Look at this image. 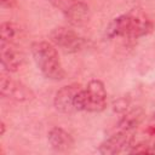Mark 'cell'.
I'll return each mask as SVG.
<instances>
[{
  "mask_svg": "<svg viewBox=\"0 0 155 155\" xmlns=\"http://www.w3.org/2000/svg\"><path fill=\"white\" fill-rule=\"evenodd\" d=\"M33 59L42 73L50 80L59 81L65 78V70L59 59L56 46L48 41H35L31 44Z\"/></svg>",
  "mask_w": 155,
  "mask_h": 155,
  "instance_id": "obj_1",
  "label": "cell"
},
{
  "mask_svg": "<svg viewBox=\"0 0 155 155\" xmlns=\"http://www.w3.org/2000/svg\"><path fill=\"white\" fill-rule=\"evenodd\" d=\"M107 107V88L103 81L91 80L85 88H80L75 98L76 111L99 113Z\"/></svg>",
  "mask_w": 155,
  "mask_h": 155,
  "instance_id": "obj_2",
  "label": "cell"
},
{
  "mask_svg": "<svg viewBox=\"0 0 155 155\" xmlns=\"http://www.w3.org/2000/svg\"><path fill=\"white\" fill-rule=\"evenodd\" d=\"M51 4L58 8L73 27H82L88 23L91 11L87 4L78 0H50Z\"/></svg>",
  "mask_w": 155,
  "mask_h": 155,
  "instance_id": "obj_3",
  "label": "cell"
},
{
  "mask_svg": "<svg viewBox=\"0 0 155 155\" xmlns=\"http://www.w3.org/2000/svg\"><path fill=\"white\" fill-rule=\"evenodd\" d=\"M50 39L54 46L62 48L68 53L78 52L85 46V39L75 30L67 27L54 28L50 34Z\"/></svg>",
  "mask_w": 155,
  "mask_h": 155,
  "instance_id": "obj_4",
  "label": "cell"
},
{
  "mask_svg": "<svg viewBox=\"0 0 155 155\" xmlns=\"http://www.w3.org/2000/svg\"><path fill=\"white\" fill-rule=\"evenodd\" d=\"M133 143V136L131 131L120 130L115 134L107 138L99 147L98 151L103 155H116L125 151H130Z\"/></svg>",
  "mask_w": 155,
  "mask_h": 155,
  "instance_id": "obj_5",
  "label": "cell"
},
{
  "mask_svg": "<svg viewBox=\"0 0 155 155\" xmlns=\"http://www.w3.org/2000/svg\"><path fill=\"white\" fill-rule=\"evenodd\" d=\"M126 15H127V19H128L127 38L138 39V38L145 36L153 31L154 23L140 8H132Z\"/></svg>",
  "mask_w": 155,
  "mask_h": 155,
  "instance_id": "obj_6",
  "label": "cell"
},
{
  "mask_svg": "<svg viewBox=\"0 0 155 155\" xmlns=\"http://www.w3.org/2000/svg\"><path fill=\"white\" fill-rule=\"evenodd\" d=\"M0 93L4 98L16 102H28L34 98V93L28 86L6 76L0 80Z\"/></svg>",
  "mask_w": 155,
  "mask_h": 155,
  "instance_id": "obj_7",
  "label": "cell"
},
{
  "mask_svg": "<svg viewBox=\"0 0 155 155\" xmlns=\"http://www.w3.org/2000/svg\"><path fill=\"white\" fill-rule=\"evenodd\" d=\"M80 88L81 87L76 84H70V85L61 87L56 92V96L53 99L54 108L58 111L64 113V114H70V113L76 111L75 98H76V94L80 91Z\"/></svg>",
  "mask_w": 155,
  "mask_h": 155,
  "instance_id": "obj_8",
  "label": "cell"
},
{
  "mask_svg": "<svg viewBox=\"0 0 155 155\" xmlns=\"http://www.w3.org/2000/svg\"><path fill=\"white\" fill-rule=\"evenodd\" d=\"M0 59L2 68L8 73L17 71L23 64V54L16 44L0 41Z\"/></svg>",
  "mask_w": 155,
  "mask_h": 155,
  "instance_id": "obj_9",
  "label": "cell"
},
{
  "mask_svg": "<svg viewBox=\"0 0 155 155\" xmlns=\"http://www.w3.org/2000/svg\"><path fill=\"white\" fill-rule=\"evenodd\" d=\"M47 140L51 148L59 153L71 150L75 144L73 136L62 127H52L47 133Z\"/></svg>",
  "mask_w": 155,
  "mask_h": 155,
  "instance_id": "obj_10",
  "label": "cell"
},
{
  "mask_svg": "<svg viewBox=\"0 0 155 155\" xmlns=\"http://www.w3.org/2000/svg\"><path fill=\"white\" fill-rule=\"evenodd\" d=\"M22 36V29L13 22H4L0 27V41L16 44V41Z\"/></svg>",
  "mask_w": 155,
  "mask_h": 155,
  "instance_id": "obj_11",
  "label": "cell"
},
{
  "mask_svg": "<svg viewBox=\"0 0 155 155\" xmlns=\"http://www.w3.org/2000/svg\"><path fill=\"white\" fill-rule=\"evenodd\" d=\"M142 116H143V113L140 109H137V110H132L130 113H127L120 121L119 124V127L120 130H125V131H133L138 124L142 120Z\"/></svg>",
  "mask_w": 155,
  "mask_h": 155,
  "instance_id": "obj_12",
  "label": "cell"
},
{
  "mask_svg": "<svg viewBox=\"0 0 155 155\" xmlns=\"http://www.w3.org/2000/svg\"><path fill=\"white\" fill-rule=\"evenodd\" d=\"M1 1V5L4 7H12L16 2V0H0Z\"/></svg>",
  "mask_w": 155,
  "mask_h": 155,
  "instance_id": "obj_13",
  "label": "cell"
},
{
  "mask_svg": "<svg viewBox=\"0 0 155 155\" xmlns=\"http://www.w3.org/2000/svg\"><path fill=\"white\" fill-rule=\"evenodd\" d=\"M149 132H150V133H155V115H154L153 122H151L150 126H149Z\"/></svg>",
  "mask_w": 155,
  "mask_h": 155,
  "instance_id": "obj_14",
  "label": "cell"
},
{
  "mask_svg": "<svg viewBox=\"0 0 155 155\" xmlns=\"http://www.w3.org/2000/svg\"><path fill=\"white\" fill-rule=\"evenodd\" d=\"M5 131H6V125H5V122L4 121H1V136H4L5 134Z\"/></svg>",
  "mask_w": 155,
  "mask_h": 155,
  "instance_id": "obj_15",
  "label": "cell"
},
{
  "mask_svg": "<svg viewBox=\"0 0 155 155\" xmlns=\"http://www.w3.org/2000/svg\"><path fill=\"white\" fill-rule=\"evenodd\" d=\"M151 150H153V153H155V143H154V145H153V149H151Z\"/></svg>",
  "mask_w": 155,
  "mask_h": 155,
  "instance_id": "obj_16",
  "label": "cell"
}]
</instances>
